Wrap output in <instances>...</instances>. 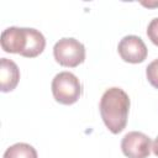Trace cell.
Masks as SVG:
<instances>
[{"label":"cell","instance_id":"3","mask_svg":"<svg viewBox=\"0 0 158 158\" xmlns=\"http://www.w3.org/2000/svg\"><path fill=\"white\" fill-rule=\"evenodd\" d=\"M51 88L54 100L62 105H72L77 102L83 94L81 83L70 72H60L56 74Z\"/></svg>","mask_w":158,"mask_h":158},{"label":"cell","instance_id":"10","mask_svg":"<svg viewBox=\"0 0 158 158\" xmlns=\"http://www.w3.org/2000/svg\"><path fill=\"white\" fill-rule=\"evenodd\" d=\"M147 36L153 44L158 46V17H154L147 27Z\"/></svg>","mask_w":158,"mask_h":158},{"label":"cell","instance_id":"8","mask_svg":"<svg viewBox=\"0 0 158 158\" xmlns=\"http://www.w3.org/2000/svg\"><path fill=\"white\" fill-rule=\"evenodd\" d=\"M2 158H37V151L28 143L19 142L10 146Z\"/></svg>","mask_w":158,"mask_h":158},{"label":"cell","instance_id":"5","mask_svg":"<svg viewBox=\"0 0 158 158\" xmlns=\"http://www.w3.org/2000/svg\"><path fill=\"white\" fill-rule=\"evenodd\" d=\"M152 141L143 132L131 131L121 141L122 153L128 158H147L151 153Z\"/></svg>","mask_w":158,"mask_h":158},{"label":"cell","instance_id":"7","mask_svg":"<svg viewBox=\"0 0 158 158\" xmlns=\"http://www.w3.org/2000/svg\"><path fill=\"white\" fill-rule=\"evenodd\" d=\"M20 80V69L17 64L7 58H1L0 60V81L1 91L9 93L12 91Z\"/></svg>","mask_w":158,"mask_h":158},{"label":"cell","instance_id":"11","mask_svg":"<svg viewBox=\"0 0 158 158\" xmlns=\"http://www.w3.org/2000/svg\"><path fill=\"white\" fill-rule=\"evenodd\" d=\"M152 151H153L154 156L158 157V136L156 137V139H154L153 143H152Z\"/></svg>","mask_w":158,"mask_h":158},{"label":"cell","instance_id":"6","mask_svg":"<svg viewBox=\"0 0 158 158\" xmlns=\"http://www.w3.org/2000/svg\"><path fill=\"white\" fill-rule=\"evenodd\" d=\"M120 57L127 63H142L148 54V49L143 40L135 35L125 36L117 46Z\"/></svg>","mask_w":158,"mask_h":158},{"label":"cell","instance_id":"4","mask_svg":"<svg viewBox=\"0 0 158 158\" xmlns=\"http://www.w3.org/2000/svg\"><path fill=\"white\" fill-rule=\"evenodd\" d=\"M53 56L60 65L74 68L85 60V47L73 37H64L56 42Z\"/></svg>","mask_w":158,"mask_h":158},{"label":"cell","instance_id":"9","mask_svg":"<svg viewBox=\"0 0 158 158\" xmlns=\"http://www.w3.org/2000/svg\"><path fill=\"white\" fill-rule=\"evenodd\" d=\"M146 75H147V79L149 81V84L158 89V58L154 59L153 62H151L147 68H146Z\"/></svg>","mask_w":158,"mask_h":158},{"label":"cell","instance_id":"2","mask_svg":"<svg viewBox=\"0 0 158 158\" xmlns=\"http://www.w3.org/2000/svg\"><path fill=\"white\" fill-rule=\"evenodd\" d=\"M100 115L110 132L117 135L127 125L130 98L125 90L114 86L107 89L100 99Z\"/></svg>","mask_w":158,"mask_h":158},{"label":"cell","instance_id":"1","mask_svg":"<svg viewBox=\"0 0 158 158\" xmlns=\"http://www.w3.org/2000/svg\"><path fill=\"white\" fill-rule=\"evenodd\" d=\"M1 48L7 53H17L26 58H35L46 47V38L36 28L7 27L1 33Z\"/></svg>","mask_w":158,"mask_h":158}]
</instances>
